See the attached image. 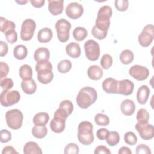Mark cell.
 <instances>
[{
  "instance_id": "cell-1",
  "label": "cell",
  "mask_w": 154,
  "mask_h": 154,
  "mask_svg": "<svg viewBox=\"0 0 154 154\" xmlns=\"http://www.w3.org/2000/svg\"><path fill=\"white\" fill-rule=\"evenodd\" d=\"M97 98L96 90L91 87H84L78 92L76 101L77 105L82 109H87L93 104Z\"/></svg>"
},
{
  "instance_id": "cell-2",
  "label": "cell",
  "mask_w": 154,
  "mask_h": 154,
  "mask_svg": "<svg viewBox=\"0 0 154 154\" xmlns=\"http://www.w3.org/2000/svg\"><path fill=\"white\" fill-rule=\"evenodd\" d=\"M112 14V10L109 5L101 7L98 12L95 22V26L103 32H108L110 26V17Z\"/></svg>"
},
{
  "instance_id": "cell-3",
  "label": "cell",
  "mask_w": 154,
  "mask_h": 154,
  "mask_svg": "<svg viewBox=\"0 0 154 154\" xmlns=\"http://www.w3.org/2000/svg\"><path fill=\"white\" fill-rule=\"evenodd\" d=\"M35 70L37 72V79L40 83L47 84L53 79L52 66L49 60L37 63Z\"/></svg>"
},
{
  "instance_id": "cell-4",
  "label": "cell",
  "mask_w": 154,
  "mask_h": 154,
  "mask_svg": "<svg viewBox=\"0 0 154 154\" xmlns=\"http://www.w3.org/2000/svg\"><path fill=\"white\" fill-rule=\"evenodd\" d=\"M78 139L83 145H90L94 141L93 125L88 121H82L78 127Z\"/></svg>"
},
{
  "instance_id": "cell-5",
  "label": "cell",
  "mask_w": 154,
  "mask_h": 154,
  "mask_svg": "<svg viewBox=\"0 0 154 154\" xmlns=\"http://www.w3.org/2000/svg\"><path fill=\"white\" fill-rule=\"evenodd\" d=\"M23 116L17 109L9 110L5 113V120L7 126L12 129H19L22 125Z\"/></svg>"
},
{
  "instance_id": "cell-6",
  "label": "cell",
  "mask_w": 154,
  "mask_h": 154,
  "mask_svg": "<svg viewBox=\"0 0 154 154\" xmlns=\"http://www.w3.org/2000/svg\"><path fill=\"white\" fill-rule=\"evenodd\" d=\"M55 27L59 41L63 43L67 42L70 37V23L65 19H60L56 22Z\"/></svg>"
},
{
  "instance_id": "cell-7",
  "label": "cell",
  "mask_w": 154,
  "mask_h": 154,
  "mask_svg": "<svg viewBox=\"0 0 154 154\" xmlns=\"http://www.w3.org/2000/svg\"><path fill=\"white\" fill-rule=\"evenodd\" d=\"M20 99V95L17 90H3L0 94V102L4 107L11 106L17 103Z\"/></svg>"
},
{
  "instance_id": "cell-8",
  "label": "cell",
  "mask_w": 154,
  "mask_h": 154,
  "mask_svg": "<svg viewBox=\"0 0 154 154\" xmlns=\"http://www.w3.org/2000/svg\"><path fill=\"white\" fill-rule=\"evenodd\" d=\"M36 28L35 22L32 19H26L23 21L21 26L20 38L23 41L30 40Z\"/></svg>"
},
{
  "instance_id": "cell-9",
  "label": "cell",
  "mask_w": 154,
  "mask_h": 154,
  "mask_svg": "<svg viewBox=\"0 0 154 154\" xmlns=\"http://www.w3.org/2000/svg\"><path fill=\"white\" fill-rule=\"evenodd\" d=\"M154 38V27L152 24L147 25L144 27L138 37V43L143 47L150 45Z\"/></svg>"
},
{
  "instance_id": "cell-10",
  "label": "cell",
  "mask_w": 154,
  "mask_h": 154,
  "mask_svg": "<svg viewBox=\"0 0 154 154\" xmlns=\"http://www.w3.org/2000/svg\"><path fill=\"white\" fill-rule=\"evenodd\" d=\"M86 57L90 61L97 60L100 55V48L97 42L94 40H88L84 43Z\"/></svg>"
},
{
  "instance_id": "cell-11",
  "label": "cell",
  "mask_w": 154,
  "mask_h": 154,
  "mask_svg": "<svg viewBox=\"0 0 154 154\" xmlns=\"http://www.w3.org/2000/svg\"><path fill=\"white\" fill-rule=\"evenodd\" d=\"M135 127L142 139L149 140L153 138L154 128L152 124L148 123H139L137 122Z\"/></svg>"
},
{
  "instance_id": "cell-12",
  "label": "cell",
  "mask_w": 154,
  "mask_h": 154,
  "mask_svg": "<svg viewBox=\"0 0 154 154\" xmlns=\"http://www.w3.org/2000/svg\"><path fill=\"white\" fill-rule=\"evenodd\" d=\"M149 69L144 66L140 65H134L129 70V74L137 81H144L149 75Z\"/></svg>"
},
{
  "instance_id": "cell-13",
  "label": "cell",
  "mask_w": 154,
  "mask_h": 154,
  "mask_svg": "<svg viewBox=\"0 0 154 154\" xmlns=\"http://www.w3.org/2000/svg\"><path fill=\"white\" fill-rule=\"evenodd\" d=\"M65 12L69 18L76 19L82 15L84 13V8L81 4L76 2H72L67 5Z\"/></svg>"
},
{
  "instance_id": "cell-14",
  "label": "cell",
  "mask_w": 154,
  "mask_h": 154,
  "mask_svg": "<svg viewBox=\"0 0 154 154\" xmlns=\"http://www.w3.org/2000/svg\"><path fill=\"white\" fill-rule=\"evenodd\" d=\"M134 88V84L129 79H125L118 81L117 94L129 96L132 93Z\"/></svg>"
},
{
  "instance_id": "cell-15",
  "label": "cell",
  "mask_w": 154,
  "mask_h": 154,
  "mask_svg": "<svg viewBox=\"0 0 154 154\" xmlns=\"http://www.w3.org/2000/svg\"><path fill=\"white\" fill-rule=\"evenodd\" d=\"M66 120V119L60 116H54V119L50 122L51 129L55 133L62 132L65 129Z\"/></svg>"
},
{
  "instance_id": "cell-16",
  "label": "cell",
  "mask_w": 154,
  "mask_h": 154,
  "mask_svg": "<svg viewBox=\"0 0 154 154\" xmlns=\"http://www.w3.org/2000/svg\"><path fill=\"white\" fill-rule=\"evenodd\" d=\"M103 90L107 93L117 94L118 81L112 78H106L102 84Z\"/></svg>"
},
{
  "instance_id": "cell-17",
  "label": "cell",
  "mask_w": 154,
  "mask_h": 154,
  "mask_svg": "<svg viewBox=\"0 0 154 154\" xmlns=\"http://www.w3.org/2000/svg\"><path fill=\"white\" fill-rule=\"evenodd\" d=\"M48 10L54 16L60 14L64 9V1H48Z\"/></svg>"
},
{
  "instance_id": "cell-18",
  "label": "cell",
  "mask_w": 154,
  "mask_h": 154,
  "mask_svg": "<svg viewBox=\"0 0 154 154\" xmlns=\"http://www.w3.org/2000/svg\"><path fill=\"white\" fill-rule=\"evenodd\" d=\"M150 90L147 85H143L140 86L137 92V100L141 105H144L149 96Z\"/></svg>"
},
{
  "instance_id": "cell-19",
  "label": "cell",
  "mask_w": 154,
  "mask_h": 154,
  "mask_svg": "<svg viewBox=\"0 0 154 154\" xmlns=\"http://www.w3.org/2000/svg\"><path fill=\"white\" fill-rule=\"evenodd\" d=\"M120 110L122 112L127 116L132 115L135 110V105L132 100L126 99L120 105Z\"/></svg>"
},
{
  "instance_id": "cell-20",
  "label": "cell",
  "mask_w": 154,
  "mask_h": 154,
  "mask_svg": "<svg viewBox=\"0 0 154 154\" xmlns=\"http://www.w3.org/2000/svg\"><path fill=\"white\" fill-rule=\"evenodd\" d=\"M50 52L48 49L45 47L37 48L34 53V58L37 63L49 60Z\"/></svg>"
},
{
  "instance_id": "cell-21",
  "label": "cell",
  "mask_w": 154,
  "mask_h": 154,
  "mask_svg": "<svg viewBox=\"0 0 154 154\" xmlns=\"http://www.w3.org/2000/svg\"><path fill=\"white\" fill-rule=\"evenodd\" d=\"M103 74L102 69L97 65H93L88 67L87 70V75L92 80H99L102 78Z\"/></svg>"
},
{
  "instance_id": "cell-22",
  "label": "cell",
  "mask_w": 154,
  "mask_h": 154,
  "mask_svg": "<svg viewBox=\"0 0 154 154\" xmlns=\"http://www.w3.org/2000/svg\"><path fill=\"white\" fill-rule=\"evenodd\" d=\"M66 52L69 57L77 58L81 55L80 46L76 42H71L66 46Z\"/></svg>"
},
{
  "instance_id": "cell-23",
  "label": "cell",
  "mask_w": 154,
  "mask_h": 154,
  "mask_svg": "<svg viewBox=\"0 0 154 154\" xmlns=\"http://www.w3.org/2000/svg\"><path fill=\"white\" fill-rule=\"evenodd\" d=\"M21 88L23 92L27 94H34L37 90V84L34 79L22 81L21 82Z\"/></svg>"
},
{
  "instance_id": "cell-24",
  "label": "cell",
  "mask_w": 154,
  "mask_h": 154,
  "mask_svg": "<svg viewBox=\"0 0 154 154\" xmlns=\"http://www.w3.org/2000/svg\"><path fill=\"white\" fill-rule=\"evenodd\" d=\"M52 31L49 28L41 29L37 34V39L40 43H48L52 38Z\"/></svg>"
},
{
  "instance_id": "cell-25",
  "label": "cell",
  "mask_w": 154,
  "mask_h": 154,
  "mask_svg": "<svg viewBox=\"0 0 154 154\" xmlns=\"http://www.w3.org/2000/svg\"><path fill=\"white\" fill-rule=\"evenodd\" d=\"M23 153L25 154H42L41 148L34 141L27 142L23 147Z\"/></svg>"
},
{
  "instance_id": "cell-26",
  "label": "cell",
  "mask_w": 154,
  "mask_h": 154,
  "mask_svg": "<svg viewBox=\"0 0 154 154\" xmlns=\"http://www.w3.org/2000/svg\"><path fill=\"white\" fill-rule=\"evenodd\" d=\"M49 120V116L47 112H40L33 117V123L37 126H45Z\"/></svg>"
},
{
  "instance_id": "cell-27",
  "label": "cell",
  "mask_w": 154,
  "mask_h": 154,
  "mask_svg": "<svg viewBox=\"0 0 154 154\" xmlns=\"http://www.w3.org/2000/svg\"><path fill=\"white\" fill-rule=\"evenodd\" d=\"M28 54L26 47L23 45H18L13 49V55L17 60H22L25 59Z\"/></svg>"
},
{
  "instance_id": "cell-28",
  "label": "cell",
  "mask_w": 154,
  "mask_h": 154,
  "mask_svg": "<svg viewBox=\"0 0 154 154\" xmlns=\"http://www.w3.org/2000/svg\"><path fill=\"white\" fill-rule=\"evenodd\" d=\"M19 73L20 78L23 81L32 79V70L31 66L28 64L22 65L19 68Z\"/></svg>"
},
{
  "instance_id": "cell-29",
  "label": "cell",
  "mask_w": 154,
  "mask_h": 154,
  "mask_svg": "<svg viewBox=\"0 0 154 154\" xmlns=\"http://www.w3.org/2000/svg\"><path fill=\"white\" fill-rule=\"evenodd\" d=\"M119 58L122 64L127 65L133 61L134 55L132 51L129 49H125L120 53Z\"/></svg>"
},
{
  "instance_id": "cell-30",
  "label": "cell",
  "mask_w": 154,
  "mask_h": 154,
  "mask_svg": "<svg viewBox=\"0 0 154 154\" xmlns=\"http://www.w3.org/2000/svg\"><path fill=\"white\" fill-rule=\"evenodd\" d=\"M32 135L38 139H41L46 137L48 133L47 128L45 126H37L35 125L32 128Z\"/></svg>"
},
{
  "instance_id": "cell-31",
  "label": "cell",
  "mask_w": 154,
  "mask_h": 154,
  "mask_svg": "<svg viewBox=\"0 0 154 154\" xmlns=\"http://www.w3.org/2000/svg\"><path fill=\"white\" fill-rule=\"evenodd\" d=\"M88 35L87 29L84 27H76L73 31V37L76 41H82L84 40Z\"/></svg>"
},
{
  "instance_id": "cell-32",
  "label": "cell",
  "mask_w": 154,
  "mask_h": 154,
  "mask_svg": "<svg viewBox=\"0 0 154 154\" xmlns=\"http://www.w3.org/2000/svg\"><path fill=\"white\" fill-rule=\"evenodd\" d=\"M15 28L16 25L13 22L8 20L2 16L0 17V31L2 32L5 33L10 29H15Z\"/></svg>"
},
{
  "instance_id": "cell-33",
  "label": "cell",
  "mask_w": 154,
  "mask_h": 154,
  "mask_svg": "<svg viewBox=\"0 0 154 154\" xmlns=\"http://www.w3.org/2000/svg\"><path fill=\"white\" fill-rule=\"evenodd\" d=\"M58 108L69 116L73 111V105L69 100H64L60 102Z\"/></svg>"
},
{
  "instance_id": "cell-34",
  "label": "cell",
  "mask_w": 154,
  "mask_h": 154,
  "mask_svg": "<svg viewBox=\"0 0 154 154\" xmlns=\"http://www.w3.org/2000/svg\"><path fill=\"white\" fill-rule=\"evenodd\" d=\"M105 140L109 146H114L119 143L120 141V135L116 131H110Z\"/></svg>"
},
{
  "instance_id": "cell-35",
  "label": "cell",
  "mask_w": 154,
  "mask_h": 154,
  "mask_svg": "<svg viewBox=\"0 0 154 154\" xmlns=\"http://www.w3.org/2000/svg\"><path fill=\"white\" fill-rule=\"evenodd\" d=\"M150 115L147 111L144 108L140 109L137 114L136 119L139 123H148L149 120Z\"/></svg>"
},
{
  "instance_id": "cell-36",
  "label": "cell",
  "mask_w": 154,
  "mask_h": 154,
  "mask_svg": "<svg viewBox=\"0 0 154 154\" xmlns=\"http://www.w3.org/2000/svg\"><path fill=\"white\" fill-rule=\"evenodd\" d=\"M72 68V63L68 60H63L60 61L57 65V69L61 73H66L69 72Z\"/></svg>"
},
{
  "instance_id": "cell-37",
  "label": "cell",
  "mask_w": 154,
  "mask_h": 154,
  "mask_svg": "<svg viewBox=\"0 0 154 154\" xmlns=\"http://www.w3.org/2000/svg\"><path fill=\"white\" fill-rule=\"evenodd\" d=\"M94 122L96 124L99 126H108L109 123V119L108 116L98 113L94 117Z\"/></svg>"
},
{
  "instance_id": "cell-38",
  "label": "cell",
  "mask_w": 154,
  "mask_h": 154,
  "mask_svg": "<svg viewBox=\"0 0 154 154\" xmlns=\"http://www.w3.org/2000/svg\"><path fill=\"white\" fill-rule=\"evenodd\" d=\"M113 63L112 57L108 54H104L102 55L101 60H100V65L105 70H107L111 67Z\"/></svg>"
},
{
  "instance_id": "cell-39",
  "label": "cell",
  "mask_w": 154,
  "mask_h": 154,
  "mask_svg": "<svg viewBox=\"0 0 154 154\" xmlns=\"http://www.w3.org/2000/svg\"><path fill=\"white\" fill-rule=\"evenodd\" d=\"M124 141L127 144L134 146L136 144L137 142V137L134 132H127L124 135Z\"/></svg>"
},
{
  "instance_id": "cell-40",
  "label": "cell",
  "mask_w": 154,
  "mask_h": 154,
  "mask_svg": "<svg viewBox=\"0 0 154 154\" xmlns=\"http://www.w3.org/2000/svg\"><path fill=\"white\" fill-rule=\"evenodd\" d=\"M79 152L78 146L75 143H69L66 146L64 153L65 154H77Z\"/></svg>"
},
{
  "instance_id": "cell-41",
  "label": "cell",
  "mask_w": 154,
  "mask_h": 154,
  "mask_svg": "<svg viewBox=\"0 0 154 154\" xmlns=\"http://www.w3.org/2000/svg\"><path fill=\"white\" fill-rule=\"evenodd\" d=\"M114 5L118 11H125L128 8L129 1L128 0H116Z\"/></svg>"
},
{
  "instance_id": "cell-42",
  "label": "cell",
  "mask_w": 154,
  "mask_h": 154,
  "mask_svg": "<svg viewBox=\"0 0 154 154\" xmlns=\"http://www.w3.org/2000/svg\"><path fill=\"white\" fill-rule=\"evenodd\" d=\"M4 34L5 35L6 40L10 43L13 44V43H15L17 40V34L14 29H10L9 31L5 32L4 33Z\"/></svg>"
},
{
  "instance_id": "cell-43",
  "label": "cell",
  "mask_w": 154,
  "mask_h": 154,
  "mask_svg": "<svg viewBox=\"0 0 154 154\" xmlns=\"http://www.w3.org/2000/svg\"><path fill=\"white\" fill-rule=\"evenodd\" d=\"M92 35L98 40H103L107 35V32H103L98 29L95 26L92 28L91 29Z\"/></svg>"
},
{
  "instance_id": "cell-44",
  "label": "cell",
  "mask_w": 154,
  "mask_h": 154,
  "mask_svg": "<svg viewBox=\"0 0 154 154\" xmlns=\"http://www.w3.org/2000/svg\"><path fill=\"white\" fill-rule=\"evenodd\" d=\"M0 84L3 90H9L12 88L13 86V81L11 78H5L4 79L1 80Z\"/></svg>"
},
{
  "instance_id": "cell-45",
  "label": "cell",
  "mask_w": 154,
  "mask_h": 154,
  "mask_svg": "<svg viewBox=\"0 0 154 154\" xmlns=\"http://www.w3.org/2000/svg\"><path fill=\"white\" fill-rule=\"evenodd\" d=\"M11 139V134L7 129H2L0 132V141L1 143H5L10 141Z\"/></svg>"
},
{
  "instance_id": "cell-46",
  "label": "cell",
  "mask_w": 154,
  "mask_h": 154,
  "mask_svg": "<svg viewBox=\"0 0 154 154\" xmlns=\"http://www.w3.org/2000/svg\"><path fill=\"white\" fill-rule=\"evenodd\" d=\"M151 150L149 146L141 144L137 146L136 147V153L137 154H150Z\"/></svg>"
},
{
  "instance_id": "cell-47",
  "label": "cell",
  "mask_w": 154,
  "mask_h": 154,
  "mask_svg": "<svg viewBox=\"0 0 154 154\" xmlns=\"http://www.w3.org/2000/svg\"><path fill=\"white\" fill-rule=\"evenodd\" d=\"M9 72V67L6 63L0 62V78H5Z\"/></svg>"
},
{
  "instance_id": "cell-48",
  "label": "cell",
  "mask_w": 154,
  "mask_h": 154,
  "mask_svg": "<svg viewBox=\"0 0 154 154\" xmlns=\"http://www.w3.org/2000/svg\"><path fill=\"white\" fill-rule=\"evenodd\" d=\"M109 131L105 128H100L96 132V136L98 139L100 140H106L108 135L109 134Z\"/></svg>"
},
{
  "instance_id": "cell-49",
  "label": "cell",
  "mask_w": 154,
  "mask_h": 154,
  "mask_svg": "<svg viewBox=\"0 0 154 154\" xmlns=\"http://www.w3.org/2000/svg\"><path fill=\"white\" fill-rule=\"evenodd\" d=\"M94 153V154H111V152L108 147L105 146L100 145L96 147Z\"/></svg>"
},
{
  "instance_id": "cell-50",
  "label": "cell",
  "mask_w": 154,
  "mask_h": 154,
  "mask_svg": "<svg viewBox=\"0 0 154 154\" xmlns=\"http://www.w3.org/2000/svg\"><path fill=\"white\" fill-rule=\"evenodd\" d=\"M8 45L6 42L1 40L0 41V56L4 57L8 52Z\"/></svg>"
},
{
  "instance_id": "cell-51",
  "label": "cell",
  "mask_w": 154,
  "mask_h": 154,
  "mask_svg": "<svg viewBox=\"0 0 154 154\" xmlns=\"http://www.w3.org/2000/svg\"><path fill=\"white\" fill-rule=\"evenodd\" d=\"M2 154H18V152L11 146H7L3 148L2 151Z\"/></svg>"
},
{
  "instance_id": "cell-52",
  "label": "cell",
  "mask_w": 154,
  "mask_h": 154,
  "mask_svg": "<svg viewBox=\"0 0 154 154\" xmlns=\"http://www.w3.org/2000/svg\"><path fill=\"white\" fill-rule=\"evenodd\" d=\"M29 2H31V4H32V5L34 7H36V8H40L42 7L45 2V0H30Z\"/></svg>"
},
{
  "instance_id": "cell-53",
  "label": "cell",
  "mask_w": 154,
  "mask_h": 154,
  "mask_svg": "<svg viewBox=\"0 0 154 154\" xmlns=\"http://www.w3.org/2000/svg\"><path fill=\"white\" fill-rule=\"evenodd\" d=\"M118 153L119 154H131L132 151L130 150L129 147L126 146H123L119 149Z\"/></svg>"
},
{
  "instance_id": "cell-54",
  "label": "cell",
  "mask_w": 154,
  "mask_h": 154,
  "mask_svg": "<svg viewBox=\"0 0 154 154\" xmlns=\"http://www.w3.org/2000/svg\"><path fill=\"white\" fill-rule=\"evenodd\" d=\"M16 2L17 3H18V4H19L23 5V4H25L27 3V2H28V1H16Z\"/></svg>"
}]
</instances>
